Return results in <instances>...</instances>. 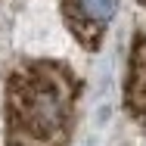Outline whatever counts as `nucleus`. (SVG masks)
Here are the masks:
<instances>
[{"label": "nucleus", "instance_id": "nucleus-4", "mask_svg": "<svg viewBox=\"0 0 146 146\" xmlns=\"http://www.w3.org/2000/svg\"><path fill=\"white\" fill-rule=\"evenodd\" d=\"M140 3H143V6H146V0H140Z\"/></svg>", "mask_w": 146, "mask_h": 146}, {"label": "nucleus", "instance_id": "nucleus-3", "mask_svg": "<svg viewBox=\"0 0 146 146\" xmlns=\"http://www.w3.org/2000/svg\"><path fill=\"white\" fill-rule=\"evenodd\" d=\"M124 109L146 131V34H140L127 56V78H124Z\"/></svg>", "mask_w": 146, "mask_h": 146}, {"label": "nucleus", "instance_id": "nucleus-2", "mask_svg": "<svg viewBox=\"0 0 146 146\" xmlns=\"http://www.w3.org/2000/svg\"><path fill=\"white\" fill-rule=\"evenodd\" d=\"M59 13L68 34L84 47V50H100L106 31L118 13V0H59Z\"/></svg>", "mask_w": 146, "mask_h": 146}, {"label": "nucleus", "instance_id": "nucleus-1", "mask_svg": "<svg viewBox=\"0 0 146 146\" xmlns=\"http://www.w3.org/2000/svg\"><path fill=\"white\" fill-rule=\"evenodd\" d=\"M78 90V75L62 62L34 59L13 68L3 87L6 146H68Z\"/></svg>", "mask_w": 146, "mask_h": 146}]
</instances>
